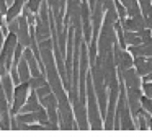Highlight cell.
<instances>
[{
    "mask_svg": "<svg viewBox=\"0 0 152 137\" xmlns=\"http://www.w3.org/2000/svg\"><path fill=\"white\" fill-rule=\"evenodd\" d=\"M57 126L62 130H75L77 122L74 119V111H72V104L69 101V96H64L61 100H57Z\"/></svg>",
    "mask_w": 152,
    "mask_h": 137,
    "instance_id": "1",
    "label": "cell"
},
{
    "mask_svg": "<svg viewBox=\"0 0 152 137\" xmlns=\"http://www.w3.org/2000/svg\"><path fill=\"white\" fill-rule=\"evenodd\" d=\"M31 88L28 82H23V83L17 85L13 90V100H12V108H10V116H17L20 113L21 106L26 103V98L30 95Z\"/></svg>",
    "mask_w": 152,
    "mask_h": 137,
    "instance_id": "2",
    "label": "cell"
},
{
    "mask_svg": "<svg viewBox=\"0 0 152 137\" xmlns=\"http://www.w3.org/2000/svg\"><path fill=\"white\" fill-rule=\"evenodd\" d=\"M72 111H74V119L77 122V127L80 130L90 129L88 124V116H87V104L82 103L80 100H77L75 103H72Z\"/></svg>",
    "mask_w": 152,
    "mask_h": 137,
    "instance_id": "3",
    "label": "cell"
},
{
    "mask_svg": "<svg viewBox=\"0 0 152 137\" xmlns=\"http://www.w3.org/2000/svg\"><path fill=\"white\" fill-rule=\"evenodd\" d=\"M17 20H18V33H17L18 44H21L23 47H30V25H28L26 18L23 15H20Z\"/></svg>",
    "mask_w": 152,
    "mask_h": 137,
    "instance_id": "4",
    "label": "cell"
},
{
    "mask_svg": "<svg viewBox=\"0 0 152 137\" xmlns=\"http://www.w3.org/2000/svg\"><path fill=\"white\" fill-rule=\"evenodd\" d=\"M26 3V0H15L10 7H8L7 13H5V23H10L13 20H17L20 16V13L23 12V7Z\"/></svg>",
    "mask_w": 152,
    "mask_h": 137,
    "instance_id": "5",
    "label": "cell"
},
{
    "mask_svg": "<svg viewBox=\"0 0 152 137\" xmlns=\"http://www.w3.org/2000/svg\"><path fill=\"white\" fill-rule=\"evenodd\" d=\"M39 108H41V104H39V100H38V96H36V91L31 90L30 95H28V98H26V103L21 106L20 113H34V111H38Z\"/></svg>",
    "mask_w": 152,
    "mask_h": 137,
    "instance_id": "6",
    "label": "cell"
},
{
    "mask_svg": "<svg viewBox=\"0 0 152 137\" xmlns=\"http://www.w3.org/2000/svg\"><path fill=\"white\" fill-rule=\"evenodd\" d=\"M0 87L4 88L5 96H7L8 103L12 104V100H13V90H15V85H13V82H12L10 74L4 75V77H0Z\"/></svg>",
    "mask_w": 152,
    "mask_h": 137,
    "instance_id": "7",
    "label": "cell"
},
{
    "mask_svg": "<svg viewBox=\"0 0 152 137\" xmlns=\"http://www.w3.org/2000/svg\"><path fill=\"white\" fill-rule=\"evenodd\" d=\"M17 72H18V78H20V83H23V82H30L31 78V72H30V67H28V62L26 59L21 55L20 62H18L17 65Z\"/></svg>",
    "mask_w": 152,
    "mask_h": 137,
    "instance_id": "8",
    "label": "cell"
},
{
    "mask_svg": "<svg viewBox=\"0 0 152 137\" xmlns=\"http://www.w3.org/2000/svg\"><path fill=\"white\" fill-rule=\"evenodd\" d=\"M123 38H124L126 46H139V44H142L141 38H139L136 33H132V31H124L123 33Z\"/></svg>",
    "mask_w": 152,
    "mask_h": 137,
    "instance_id": "9",
    "label": "cell"
},
{
    "mask_svg": "<svg viewBox=\"0 0 152 137\" xmlns=\"http://www.w3.org/2000/svg\"><path fill=\"white\" fill-rule=\"evenodd\" d=\"M28 83H30V88H31V90H38L39 87H44V85L48 83L46 75L41 74V75H38V77H31Z\"/></svg>",
    "mask_w": 152,
    "mask_h": 137,
    "instance_id": "10",
    "label": "cell"
},
{
    "mask_svg": "<svg viewBox=\"0 0 152 137\" xmlns=\"http://www.w3.org/2000/svg\"><path fill=\"white\" fill-rule=\"evenodd\" d=\"M15 119L23 122V124H36L34 113H18L17 116H15Z\"/></svg>",
    "mask_w": 152,
    "mask_h": 137,
    "instance_id": "11",
    "label": "cell"
},
{
    "mask_svg": "<svg viewBox=\"0 0 152 137\" xmlns=\"http://www.w3.org/2000/svg\"><path fill=\"white\" fill-rule=\"evenodd\" d=\"M34 117H36V122L41 124V126H44V124L49 122V119H48V113H46V109H44L43 106H41L38 111H34Z\"/></svg>",
    "mask_w": 152,
    "mask_h": 137,
    "instance_id": "12",
    "label": "cell"
},
{
    "mask_svg": "<svg viewBox=\"0 0 152 137\" xmlns=\"http://www.w3.org/2000/svg\"><path fill=\"white\" fill-rule=\"evenodd\" d=\"M41 3H43V0H26L25 7H26L33 15H38V12H39V8H41Z\"/></svg>",
    "mask_w": 152,
    "mask_h": 137,
    "instance_id": "13",
    "label": "cell"
},
{
    "mask_svg": "<svg viewBox=\"0 0 152 137\" xmlns=\"http://www.w3.org/2000/svg\"><path fill=\"white\" fill-rule=\"evenodd\" d=\"M141 108L145 111V113H149L152 116V98H147L142 95L141 96Z\"/></svg>",
    "mask_w": 152,
    "mask_h": 137,
    "instance_id": "14",
    "label": "cell"
},
{
    "mask_svg": "<svg viewBox=\"0 0 152 137\" xmlns=\"http://www.w3.org/2000/svg\"><path fill=\"white\" fill-rule=\"evenodd\" d=\"M34 91H36L38 100H43L44 96H48L49 93H53V90H51V85H49V83H46L44 87H39L38 90H34Z\"/></svg>",
    "mask_w": 152,
    "mask_h": 137,
    "instance_id": "15",
    "label": "cell"
},
{
    "mask_svg": "<svg viewBox=\"0 0 152 137\" xmlns=\"http://www.w3.org/2000/svg\"><path fill=\"white\" fill-rule=\"evenodd\" d=\"M141 87H142V90H144V96L152 98V82H144Z\"/></svg>",
    "mask_w": 152,
    "mask_h": 137,
    "instance_id": "16",
    "label": "cell"
},
{
    "mask_svg": "<svg viewBox=\"0 0 152 137\" xmlns=\"http://www.w3.org/2000/svg\"><path fill=\"white\" fill-rule=\"evenodd\" d=\"M7 26H8V33H13V34L18 33V20H13V21L7 23Z\"/></svg>",
    "mask_w": 152,
    "mask_h": 137,
    "instance_id": "17",
    "label": "cell"
},
{
    "mask_svg": "<svg viewBox=\"0 0 152 137\" xmlns=\"http://www.w3.org/2000/svg\"><path fill=\"white\" fill-rule=\"evenodd\" d=\"M4 31H2V26H0V51H2V46H4V41H5V38H4Z\"/></svg>",
    "mask_w": 152,
    "mask_h": 137,
    "instance_id": "18",
    "label": "cell"
},
{
    "mask_svg": "<svg viewBox=\"0 0 152 137\" xmlns=\"http://www.w3.org/2000/svg\"><path fill=\"white\" fill-rule=\"evenodd\" d=\"M13 2H15V0H5V3H7V7H10Z\"/></svg>",
    "mask_w": 152,
    "mask_h": 137,
    "instance_id": "19",
    "label": "cell"
}]
</instances>
